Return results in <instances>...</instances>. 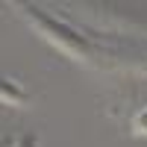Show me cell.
<instances>
[{
  "mask_svg": "<svg viewBox=\"0 0 147 147\" xmlns=\"http://www.w3.org/2000/svg\"><path fill=\"white\" fill-rule=\"evenodd\" d=\"M0 103L3 106H27L30 103V91L24 88L21 80L0 74Z\"/></svg>",
  "mask_w": 147,
  "mask_h": 147,
  "instance_id": "1",
  "label": "cell"
},
{
  "mask_svg": "<svg viewBox=\"0 0 147 147\" xmlns=\"http://www.w3.org/2000/svg\"><path fill=\"white\" fill-rule=\"evenodd\" d=\"M132 132L136 136H147V103L132 115Z\"/></svg>",
  "mask_w": 147,
  "mask_h": 147,
  "instance_id": "2",
  "label": "cell"
},
{
  "mask_svg": "<svg viewBox=\"0 0 147 147\" xmlns=\"http://www.w3.org/2000/svg\"><path fill=\"white\" fill-rule=\"evenodd\" d=\"M12 147H41V138L35 132H24V136H18L12 141Z\"/></svg>",
  "mask_w": 147,
  "mask_h": 147,
  "instance_id": "3",
  "label": "cell"
},
{
  "mask_svg": "<svg viewBox=\"0 0 147 147\" xmlns=\"http://www.w3.org/2000/svg\"><path fill=\"white\" fill-rule=\"evenodd\" d=\"M0 147H12V141H9V138H3V141H0Z\"/></svg>",
  "mask_w": 147,
  "mask_h": 147,
  "instance_id": "4",
  "label": "cell"
}]
</instances>
